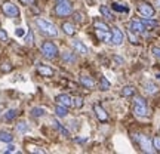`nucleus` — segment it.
Here are the masks:
<instances>
[{"label":"nucleus","mask_w":160,"mask_h":154,"mask_svg":"<svg viewBox=\"0 0 160 154\" xmlns=\"http://www.w3.org/2000/svg\"><path fill=\"white\" fill-rule=\"evenodd\" d=\"M36 25L39 27V30L42 31V34L48 36V37H57L58 36L57 25H53L51 21H46L43 18H37V19H36Z\"/></svg>","instance_id":"1"},{"label":"nucleus","mask_w":160,"mask_h":154,"mask_svg":"<svg viewBox=\"0 0 160 154\" xmlns=\"http://www.w3.org/2000/svg\"><path fill=\"white\" fill-rule=\"evenodd\" d=\"M133 139L137 141V144L139 145V148L142 150L144 153H148V154L157 153L154 148V145H153V141H151L148 137H145L142 133H135V135H133Z\"/></svg>","instance_id":"2"},{"label":"nucleus","mask_w":160,"mask_h":154,"mask_svg":"<svg viewBox=\"0 0 160 154\" xmlns=\"http://www.w3.org/2000/svg\"><path fill=\"white\" fill-rule=\"evenodd\" d=\"M133 113L138 117H147L148 116V107L142 97H133Z\"/></svg>","instance_id":"3"},{"label":"nucleus","mask_w":160,"mask_h":154,"mask_svg":"<svg viewBox=\"0 0 160 154\" xmlns=\"http://www.w3.org/2000/svg\"><path fill=\"white\" fill-rule=\"evenodd\" d=\"M55 13L58 17H68V15L73 13V5L68 0H61L55 6Z\"/></svg>","instance_id":"4"},{"label":"nucleus","mask_w":160,"mask_h":154,"mask_svg":"<svg viewBox=\"0 0 160 154\" xmlns=\"http://www.w3.org/2000/svg\"><path fill=\"white\" fill-rule=\"evenodd\" d=\"M42 53L48 59H53L58 55V47L52 42H43V45H42Z\"/></svg>","instance_id":"5"},{"label":"nucleus","mask_w":160,"mask_h":154,"mask_svg":"<svg viewBox=\"0 0 160 154\" xmlns=\"http://www.w3.org/2000/svg\"><path fill=\"white\" fill-rule=\"evenodd\" d=\"M137 9H138V12H139V13H141L142 17H145V18L154 17V13H156L154 7L150 5L148 2H144V0H139V2H138Z\"/></svg>","instance_id":"6"},{"label":"nucleus","mask_w":160,"mask_h":154,"mask_svg":"<svg viewBox=\"0 0 160 154\" xmlns=\"http://www.w3.org/2000/svg\"><path fill=\"white\" fill-rule=\"evenodd\" d=\"M2 11H3V13H5L6 17H9V18H17L19 15L18 6H15L12 2H3L2 3Z\"/></svg>","instance_id":"7"},{"label":"nucleus","mask_w":160,"mask_h":154,"mask_svg":"<svg viewBox=\"0 0 160 154\" xmlns=\"http://www.w3.org/2000/svg\"><path fill=\"white\" fill-rule=\"evenodd\" d=\"M123 40H125V36H123V33H122V30L117 28V27H114L113 28V31H111V43L116 46H119L123 43Z\"/></svg>","instance_id":"8"},{"label":"nucleus","mask_w":160,"mask_h":154,"mask_svg":"<svg viewBox=\"0 0 160 154\" xmlns=\"http://www.w3.org/2000/svg\"><path fill=\"white\" fill-rule=\"evenodd\" d=\"M55 101H57V104L64 105V107H67V108L73 107V98L70 97V95H67V93H61V95H58Z\"/></svg>","instance_id":"9"},{"label":"nucleus","mask_w":160,"mask_h":154,"mask_svg":"<svg viewBox=\"0 0 160 154\" xmlns=\"http://www.w3.org/2000/svg\"><path fill=\"white\" fill-rule=\"evenodd\" d=\"M129 30L135 34H142V33H145V25L141 21H131L129 22Z\"/></svg>","instance_id":"10"},{"label":"nucleus","mask_w":160,"mask_h":154,"mask_svg":"<svg viewBox=\"0 0 160 154\" xmlns=\"http://www.w3.org/2000/svg\"><path fill=\"white\" fill-rule=\"evenodd\" d=\"M93 111H95V114H97V117H98L99 122H107V120H108V114H107V111H105L99 104H95V105H93Z\"/></svg>","instance_id":"11"},{"label":"nucleus","mask_w":160,"mask_h":154,"mask_svg":"<svg viewBox=\"0 0 160 154\" xmlns=\"http://www.w3.org/2000/svg\"><path fill=\"white\" fill-rule=\"evenodd\" d=\"M37 71H39L42 76H45V77H52V76L55 74V71L51 68V67H48V65H37Z\"/></svg>","instance_id":"12"},{"label":"nucleus","mask_w":160,"mask_h":154,"mask_svg":"<svg viewBox=\"0 0 160 154\" xmlns=\"http://www.w3.org/2000/svg\"><path fill=\"white\" fill-rule=\"evenodd\" d=\"M144 89H145L147 93H150V95H154V93L159 92V87H157L153 82H145V83H144Z\"/></svg>","instance_id":"13"},{"label":"nucleus","mask_w":160,"mask_h":154,"mask_svg":"<svg viewBox=\"0 0 160 154\" xmlns=\"http://www.w3.org/2000/svg\"><path fill=\"white\" fill-rule=\"evenodd\" d=\"M111 9L116 12H122V13L129 12V7L125 5H122V3H119V2H113V3H111Z\"/></svg>","instance_id":"14"},{"label":"nucleus","mask_w":160,"mask_h":154,"mask_svg":"<svg viewBox=\"0 0 160 154\" xmlns=\"http://www.w3.org/2000/svg\"><path fill=\"white\" fill-rule=\"evenodd\" d=\"M73 46H74L76 51L80 52L82 55H86V53H88V47H86V46L83 45L80 40H73Z\"/></svg>","instance_id":"15"},{"label":"nucleus","mask_w":160,"mask_h":154,"mask_svg":"<svg viewBox=\"0 0 160 154\" xmlns=\"http://www.w3.org/2000/svg\"><path fill=\"white\" fill-rule=\"evenodd\" d=\"M80 83L85 86V87H89V89H92V87L95 86L93 79H92V77H88V76H82V77H80Z\"/></svg>","instance_id":"16"},{"label":"nucleus","mask_w":160,"mask_h":154,"mask_svg":"<svg viewBox=\"0 0 160 154\" xmlns=\"http://www.w3.org/2000/svg\"><path fill=\"white\" fill-rule=\"evenodd\" d=\"M62 30H64V33L67 36H74L76 34V28H74V25L71 22H64L62 24Z\"/></svg>","instance_id":"17"},{"label":"nucleus","mask_w":160,"mask_h":154,"mask_svg":"<svg viewBox=\"0 0 160 154\" xmlns=\"http://www.w3.org/2000/svg\"><path fill=\"white\" fill-rule=\"evenodd\" d=\"M97 31V36L99 40L102 42H111V33L110 31H99V30H95Z\"/></svg>","instance_id":"18"},{"label":"nucleus","mask_w":160,"mask_h":154,"mask_svg":"<svg viewBox=\"0 0 160 154\" xmlns=\"http://www.w3.org/2000/svg\"><path fill=\"white\" fill-rule=\"evenodd\" d=\"M135 95V87L133 86H125L122 89V97H133Z\"/></svg>","instance_id":"19"},{"label":"nucleus","mask_w":160,"mask_h":154,"mask_svg":"<svg viewBox=\"0 0 160 154\" xmlns=\"http://www.w3.org/2000/svg\"><path fill=\"white\" fill-rule=\"evenodd\" d=\"M12 139H13V137H12L9 132L0 131V141L2 142H12Z\"/></svg>","instance_id":"20"},{"label":"nucleus","mask_w":160,"mask_h":154,"mask_svg":"<svg viewBox=\"0 0 160 154\" xmlns=\"http://www.w3.org/2000/svg\"><path fill=\"white\" fill-rule=\"evenodd\" d=\"M99 12H101V13H102V15L107 18V19H110V21H113V19H114L113 13L110 12V9L107 7V6H101V7H99Z\"/></svg>","instance_id":"21"},{"label":"nucleus","mask_w":160,"mask_h":154,"mask_svg":"<svg viewBox=\"0 0 160 154\" xmlns=\"http://www.w3.org/2000/svg\"><path fill=\"white\" fill-rule=\"evenodd\" d=\"M93 27H95V30H99V31H110L108 25L105 22H102V21H95V22H93Z\"/></svg>","instance_id":"22"},{"label":"nucleus","mask_w":160,"mask_h":154,"mask_svg":"<svg viewBox=\"0 0 160 154\" xmlns=\"http://www.w3.org/2000/svg\"><path fill=\"white\" fill-rule=\"evenodd\" d=\"M55 114H57L58 117H65V116H67V107H64V105H59V104H58L57 108H55Z\"/></svg>","instance_id":"23"},{"label":"nucleus","mask_w":160,"mask_h":154,"mask_svg":"<svg viewBox=\"0 0 160 154\" xmlns=\"http://www.w3.org/2000/svg\"><path fill=\"white\" fill-rule=\"evenodd\" d=\"M17 116H18V110H15V108L8 110L5 113V120H8V122H9V120H13Z\"/></svg>","instance_id":"24"},{"label":"nucleus","mask_w":160,"mask_h":154,"mask_svg":"<svg viewBox=\"0 0 160 154\" xmlns=\"http://www.w3.org/2000/svg\"><path fill=\"white\" fill-rule=\"evenodd\" d=\"M45 114H46L45 108H40V107L31 108V116H33V117H42V116H45Z\"/></svg>","instance_id":"25"},{"label":"nucleus","mask_w":160,"mask_h":154,"mask_svg":"<svg viewBox=\"0 0 160 154\" xmlns=\"http://www.w3.org/2000/svg\"><path fill=\"white\" fill-rule=\"evenodd\" d=\"M53 125H55V127H57L58 131H59V133H61L62 137H70V132L67 131V129H65V127H64V126L61 125V123H58V122H55Z\"/></svg>","instance_id":"26"},{"label":"nucleus","mask_w":160,"mask_h":154,"mask_svg":"<svg viewBox=\"0 0 160 154\" xmlns=\"http://www.w3.org/2000/svg\"><path fill=\"white\" fill-rule=\"evenodd\" d=\"M62 59L65 61V62H76V57L71 53V52H64Z\"/></svg>","instance_id":"27"},{"label":"nucleus","mask_w":160,"mask_h":154,"mask_svg":"<svg viewBox=\"0 0 160 154\" xmlns=\"http://www.w3.org/2000/svg\"><path fill=\"white\" fill-rule=\"evenodd\" d=\"M17 131L21 132V133H25V132L28 131V125H27L25 122H19L17 125Z\"/></svg>","instance_id":"28"},{"label":"nucleus","mask_w":160,"mask_h":154,"mask_svg":"<svg viewBox=\"0 0 160 154\" xmlns=\"http://www.w3.org/2000/svg\"><path fill=\"white\" fill-rule=\"evenodd\" d=\"M83 98L82 97H76L74 99H73V105H74L76 108H82V107H83Z\"/></svg>","instance_id":"29"},{"label":"nucleus","mask_w":160,"mask_h":154,"mask_svg":"<svg viewBox=\"0 0 160 154\" xmlns=\"http://www.w3.org/2000/svg\"><path fill=\"white\" fill-rule=\"evenodd\" d=\"M71 15H73V19H74V22H77V24H82V22H83V15H82L80 12H73Z\"/></svg>","instance_id":"30"},{"label":"nucleus","mask_w":160,"mask_h":154,"mask_svg":"<svg viewBox=\"0 0 160 154\" xmlns=\"http://www.w3.org/2000/svg\"><path fill=\"white\" fill-rule=\"evenodd\" d=\"M99 86H101V89H102V91H107V89H110V82L105 79V77H101Z\"/></svg>","instance_id":"31"},{"label":"nucleus","mask_w":160,"mask_h":154,"mask_svg":"<svg viewBox=\"0 0 160 154\" xmlns=\"http://www.w3.org/2000/svg\"><path fill=\"white\" fill-rule=\"evenodd\" d=\"M153 145H154V148L157 153H160V137H154L153 138Z\"/></svg>","instance_id":"32"},{"label":"nucleus","mask_w":160,"mask_h":154,"mask_svg":"<svg viewBox=\"0 0 160 154\" xmlns=\"http://www.w3.org/2000/svg\"><path fill=\"white\" fill-rule=\"evenodd\" d=\"M141 22H142L145 27H156V25H157V22L153 21V19H142Z\"/></svg>","instance_id":"33"},{"label":"nucleus","mask_w":160,"mask_h":154,"mask_svg":"<svg viewBox=\"0 0 160 154\" xmlns=\"http://www.w3.org/2000/svg\"><path fill=\"white\" fill-rule=\"evenodd\" d=\"M28 151H31V153H39V154H43V153H45V150H40L39 147H36V145H30V147H28Z\"/></svg>","instance_id":"34"},{"label":"nucleus","mask_w":160,"mask_h":154,"mask_svg":"<svg viewBox=\"0 0 160 154\" xmlns=\"http://www.w3.org/2000/svg\"><path fill=\"white\" fill-rule=\"evenodd\" d=\"M11 70H12V65L9 62H3V64H2V71L8 73V71H11Z\"/></svg>","instance_id":"35"},{"label":"nucleus","mask_w":160,"mask_h":154,"mask_svg":"<svg viewBox=\"0 0 160 154\" xmlns=\"http://www.w3.org/2000/svg\"><path fill=\"white\" fill-rule=\"evenodd\" d=\"M129 39H131V42L133 43V45H137L138 43V37L135 36V33H132L131 30H129Z\"/></svg>","instance_id":"36"},{"label":"nucleus","mask_w":160,"mask_h":154,"mask_svg":"<svg viewBox=\"0 0 160 154\" xmlns=\"http://www.w3.org/2000/svg\"><path fill=\"white\" fill-rule=\"evenodd\" d=\"M0 40H2V42H6V40H8V33H6L3 28H0Z\"/></svg>","instance_id":"37"},{"label":"nucleus","mask_w":160,"mask_h":154,"mask_svg":"<svg viewBox=\"0 0 160 154\" xmlns=\"http://www.w3.org/2000/svg\"><path fill=\"white\" fill-rule=\"evenodd\" d=\"M24 34H25V30H24V28H21V27H19V28H17V30H15V36H17V37H22Z\"/></svg>","instance_id":"38"},{"label":"nucleus","mask_w":160,"mask_h":154,"mask_svg":"<svg viewBox=\"0 0 160 154\" xmlns=\"http://www.w3.org/2000/svg\"><path fill=\"white\" fill-rule=\"evenodd\" d=\"M153 55H154L157 59H160V47H153Z\"/></svg>","instance_id":"39"},{"label":"nucleus","mask_w":160,"mask_h":154,"mask_svg":"<svg viewBox=\"0 0 160 154\" xmlns=\"http://www.w3.org/2000/svg\"><path fill=\"white\" fill-rule=\"evenodd\" d=\"M19 2H21L22 5H25V6H30V5H33L36 0H19Z\"/></svg>","instance_id":"40"},{"label":"nucleus","mask_w":160,"mask_h":154,"mask_svg":"<svg viewBox=\"0 0 160 154\" xmlns=\"http://www.w3.org/2000/svg\"><path fill=\"white\" fill-rule=\"evenodd\" d=\"M13 151H15V147H13V145H9V147H8V150H6L5 153H13Z\"/></svg>","instance_id":"41"},{"label":"nucleus","mask_w":160,"mask_h":154,"mask_svg":"<svg viewBox=\"0 0 160 154\" xmlns=\"http://www.w3.org/2000/svg\"><path fill=\"white\" fill-rule=\"evenodd\" d=\"M31 40H33V34H31V33H28V37H27V43H30V45H31V43H33Z\"/></svg>","instance_id":"42"},{"label":"nucleus","mask_w":160,"mask_h":154,"mask_svg":"<svg viewBox=\"0 0 160 154\" xmlns=\"http://www.w3.org/2000/svg\"><path fill=\"white\" fill-rule=\"evenodd\" d=\"M156 6H159L160 7V0H156Z\"/></svg>","instance_id":"43"},{"label":"nucleus","mask_w":160,"mask_h":154,"mask_svg":"<svg viewBox=\"0 0 160 154\" xmlns=\"http://www.w3.org/2000/svg\"><path fill=\"white\" fill-rule=\"evenodd\" d=\"M156 77H157V79H160V73H156Z\"/></svg>","instance_id":"44"}]
</instances>
